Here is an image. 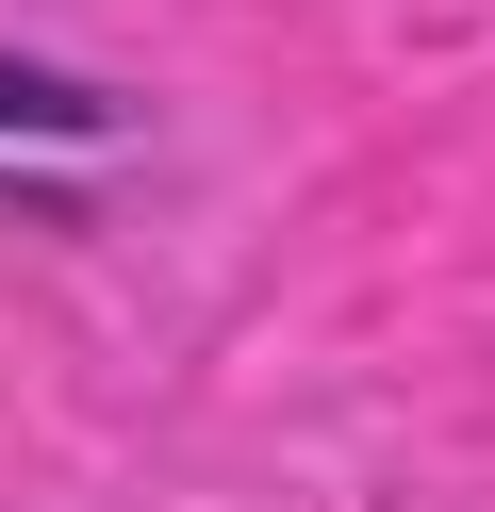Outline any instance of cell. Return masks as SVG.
Here are the masks:
<instances>
[{"mask_svg": "<svg viewBox=\"0 0 495 512\" xmlns=\"http://www.w3.org/2000/svg\"><path fill=\"white\" fill-rule=\"evenodd\" d=\"M0 133H99V83H66V67H17V50H0Z\"/></svg>", "mask_w": 495, "mask_h": 512, "instance_id": "6da1fadb", "label": "cell"}]
</instances>
